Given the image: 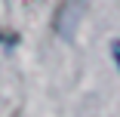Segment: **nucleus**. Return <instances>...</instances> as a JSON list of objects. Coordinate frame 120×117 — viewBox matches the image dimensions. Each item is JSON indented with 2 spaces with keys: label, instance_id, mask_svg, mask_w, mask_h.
Instances as JSON below:
<instances>
[{
  "label": "nucleus",
  "instance_id": "f257e3e1",
  "mask_svg": "<svg viewBox=\"0 0 120 117\" xmlns=\"http://www.w3.org/2000/svg\"><path fill=\"white\" fill-rule=\"evenodd\" d=\"M86 0H62L56 15H52V28L59 31V37H71V31H74L77 19H80V9H83Z\"/></svg>",
  "mask_w": 120,
  "mask_h": 117
},
{
  "label": "nucleus",
  "instance_id": "f03ea898",
  "mask_svg": "<svg viewBox=\"0 0 120 117\" xmlns=\"http://www.w3.org/2000/svg\"><path fill=\"white\" fill-rule=\"evenodd\" d=\"M111 56H114V62H117V71H120V40H114V43H111Z\"/></svg>",
  "mask_w": 120,
  "mask_h": 117
}]
</instances>
